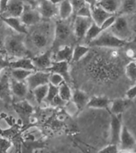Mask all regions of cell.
<instances>
[{
  "label": "cell",
  "instance_id": "1",
  "mask_svg": "<svg viewBox=\"0 0 136 153\" xmlns=\"http://www.w3.org/2000/svg\"><path fill=\"white\" fill-rule=\"evenodd\" d=\"M5 49L9 55L14 56L17 59L26 57L28 51L25 46L24 35L16 34L11 35L6 37L4 41Z\"/></svg>",
  "mask_w": 136,
  "mask_h": 153
},
{
  "label": "cell",
  "instance_id": "2",
  "mask_svg": "<svg viewBox=\"0 0 136 153\" xmlns=\"http://www.w3.org/2000/svg\"><path fill=\"white\" fill-rule=\"evenodd\" d=\"M128 41L120 39L110 30H106L99 35V37L88 44L90 47H104V48H122L126 46Z\"/></svg>",
  "mask_w": 136,
  "mask_h": 153
},
{
  "label": "cell",
  "instance_id": "3",
  "mask_svg": "<svg viewBox=\"0 0 136 153\" xmlns=\"http://www.w3.org/2000/svg\"><path fill=\"white\" fill-rule=\"evenodd\" d=\"M109 30L115 36L120 39H122L123 41H128L127 40L132 35L131 26L125 15L116 16L115 23Z\"/></svg>",
  "mask_w": 136,
  "mask_h": 153
},
{
  "label": "cell",
  "instance_id": "4",
  "mask_svg": "<svg viewBox=\"0 0 136 153\" xmlns=\"http://www.w3.org/2000/svg\"><path fill=\"white\" fill-rule=\"evenodd\" d=\"M49 75H50V72H48V71H37L33 72L27 78V79L25 80L29 91H32L37 87L49 84Z\"/></svg>",
  "mask_w": 136,
  "mask_h": 153
},
{
  "label": "cell",
  "instance_id": "5",
  "mask_svg": "<svg viewBox=\"0 0 136 153\" xmlns=\"http://www.w3.org/2000/svg\"><path fill=\"white\" fill-rule=\"evenodd\" d=\"M10 68L5 69L0 74V100L10 102L12 99V93L10 90Z\"/></svg>",
  "mask_w": 136,
  "mask_h": 153
},
{
  "label": "cell",
  "instance_id": "6",
  "mask_svg": "<svg viewBox=\"0 0 136 153\" xmlns=\"http://www.w3.org/2000/svg\"><path fill=\"white\" fill-rule=\"evenodd\" d=\"M71 28L70 25L66 22V21L58 20L54 26V35H53V42L61 43L66 41L71 35Z\"/></svg>",
  "mask_w": 136,
  "mask_h": 153
},
{
  "label": "cell",
  "instance_id": "7",
  "mask_svg": "<svg viewBox=\"0 0 136 153\" xmlns=\"http://www.w3.org/2000/svg\"><path fill=\"white\" fill-rule=\"evenodd\" d=\"M92 20L90 18L76 16L73 22V33L77 40L80 41L84 39L86 33L92 25Z\"/></svg>",
  "mask_w": 136,
  "mask_h": 153
},
{
  "label": "cell",
  "instance_id": "8",
  "mask_svg": "<svg viewBox=\"0 0 136 153\" xmlns=\"http://www.w3.org/2000/svg\"><path fill=\"white\" fill-rule=\"evenodd\" d=\"M13 108L25 125L29 123L30 117L34 113V106L28 101L24 99L18 102L13 103Z\"/></svg>",
  "mask_w": 136,
  "mask_h": 153
},
{
  "label": "cell",
  "instance_id": "9",
  "mask_svg": "<svg viewBox=\"0 0 136 153\" xmlns=\"http://www.w3.org/2000/svg\"><path fill=\"white\" fill-rule=\"evenodd\" d=\"M136 146V139L135 136L131 133V131L125 126H123L122 132L120 135L119 149L120 150L126 151H134Z\"/></svg>",
  "mask_w": 136,
  "mask_h": 153
},
{
  "label": "cell",
  "instance_id": "10",
  "mask_svg": "<svg viewBox=\"0 0 136 153\" xmlns=\"http://www.w3.org/2000/svg\"><path fill=\"white\" fill-rule=\"evenodd\" d=\"M31 59L37 71H46L53 63V53L51 50H47L40 55L34 56Z\"/></svg>",
  "mask_w": 136,
  "mask_h": 153
},
{
  "label": "cell",
  "instance_id": "11",
  "mask_svg": "<svg viewBox=\"0 0 136 153\" xmlns=\"http://www.w3.org/2000/svg\"><path fill=\"white\" fill-rule=\"evenodd\" d=\"M42 19L39 11L37 9L32 8L30 6H26V5L25 6L22 14L20 17L22 22L26 27L38 24Z\"/></svg>",
  "mask_w": 136,
  "mask_h": 153
},
{
  "label": "cell",
  "instance_id": "12",
  "mask_svg": "<svg viewBox=\"0 0 136 153\" xmlns=\"http://www.w3.org/2000/svg\"><path fill=\"white\" fill-rule=\"evenodd\" d=\"M37 10L42 19H49L58 15V5L53 4L49 0H40Z\"/></svg>",
  "mask_w": 136,
  "mask_h": 153
},
{
  "label": "cell",
  "instance_id": "13",
  "mask_svg": "<svg viewBox=\"0 0 136 153\" xmlns=\"http://www.w3.org/2000/svg\"><path fill=\"white\" fill-rule=\"evenodd\" d=\"M25 6L23 0H10L7 8L2 14V17L20 18L22 14Z\"/></svg>",
  "mask_w": 136,
  "mask_h": 153
},
{
  "label": "cell",
  "instance_id": "14",
  "mask_svg": "<svg viewBox=\"0 0 136 153\" xmlns=\"http://www.w3.org/2000/svg\"><path fill=\"white\" fill-rule=\"evenodd\" d=\"M111 143L110 144H115L119 146L120 143V138L121 132L123 129L122 119H121V115H114L112 114L111 118Z\"/></svg>",
  "mask_w": 136,
  "mask_h": 153
},
{
  "label": "cell",
  "instance_id": "15",
  "mask_svg": "<svg viewBox=\"0 0 136 153\" xmlns=\"http://www.w3.org/2000/svg\"><path fill=\"white\" fill-rule=\"evenodd\" d=\"M10 90H11L12 96H14L16 98L24 100V98H26L29 91V88L25 82H19L17 80L10 78Z\"/></svg>",
  "mask_w": 136,
  "mask_h": 153
},
{
  "label": "cell",
  "instance_id": "16",
  "mask_svg": "<svg viewBox=\"0 0 136 153\" xmlns=\"http://www.w3.org/2000/svg\"><path fill=\"white\" fill-rule=\"evenodd\" d=\"M48 72L57 73L64 77L65 80L68 82L69 80V63L66 61H53L49 68L47 69Z\"/></svg>",
  "mask_w": 136,
  "mask_h": 153
},
{
  "label": "cell",
  "instance_id": "17",
  "mask_svg": "<svg viewBox=\"0 0 136 153\" xmlns=\"http://www.w3.org/2000/svg\"><path fill=\"white\" fill-rule=\"evenodd\" d=\"M1 21L4 24L8 25L10 29L14 30L19 34L25 35L28 33L27 27L22 22L20 18H12V17L5 18V17H2Z\"/></svg>",
  "mask_w": 136,
  "mask_h": 153
},
{
  "label": "cell",
  "instance_id": "18",
  "mask_svg": "<svg viewBox=\"0 0 136 153\" xmlns=\"http://www.w3.org/2000/svg\"><path fill=\"white\" fill-rule=\"evenodd\" d=\"M9 68L10 69H24L31 71H37L34 65L33 64L31 58L22 57L10 61Z\"/></svg>",
  "mask_w": 136,
  "mask_h": 153
},
{
  "label": "cell",
  "instance_id": "19",
  "mask_svg": "<svg viewBox=\"0 0 136 153\" xmlns=\"http://www.w3.org/2000/svg\"><path fill=\"white\" fill-rule=\"evenodd\" d=\"M111 15H113V14H109L108 12L104 10L102 7H99V5L91 7V19L93 22L96 23L99 26H100L104 21Z\"/></svg>",
  "mask_w": 136,
  "mask_h": 153
},
{
  "label": "cell",
  "instance_id": "20",
  "mask_svg": "<svg viewBox=\"0 0 136 153\" xmlns=\"http://www.w3.org/2000/svg\"><path fill=\"white\" fill-rule=\"evenodd\" d=\"M73 48L70 45H62L53 55V61H72Z\"/></svg>",
  "mask_w": 136,
  "mask_h": 153
},
{
  "label": "cell",
  "instance_id": "21",
  "mask_svg": "<svg viewBox=\"0 0 136 153\" xmlns=\"http://www.w3.org/2000/svg\"><path fill=\"white\" fill-rule=\"evenodd\" d=\"M131 104V100L127 98H117L111 102V110L112 114L122 115Z\"/></svg>",
  "mask_w": 136,
  "mask_h": 153
},
{
  "label": "cell",
  "instance_id": "22",
  "mask_svg": "<svg viewBox=\"0 0 136 153\" xmlns=\"http://www.w3.org/2000/svg\"><path fill=\"white\" fill-rule=\"evenodd\" d=\"M30 41L35 48L37 49H42L48 45L49 39L48 35L42 31H36L33 33L31 35Z\"/></svg>",
  "mask_w": 136,
  "mask_h": 153
},
{
  "label": "cell",
  "instance_id": "23",
  "mask_svg": "<svg viewBox=\"0 0 136 153\" xmlns=\"http://www.w3.org/2000/svg\"><path fill=\"white\" fill-rule=\"evenodd\" d=\"M71 100L76 104L79 110H81L85 106H87L88 101H89V98H88V94L84 91H81V90L76 89L72 91Z\"/></svg>",
  "mask_w": 136,
  "mask_h": 153
},
{
  "label": "cell",
  "instance_id": "24",
  "mask_svg": "<svg viewBox=\"0 0 136 153\" xmlns=\"http://www.w3.org/2000/svg\"><path fill=\"white\" fill-rule=\"evenodd\" d=\"M111 104L108 98L104 96H94L89 98L87 106L92 109H107Z\"/></svg>",
  "mask_w": 136,
  "mask_h": 153
},
{
  "label": "cell",
  "instance_id": "25",
  "mask_svg": "<svg viewBox=\"0 0 136 153\" xmlns=\"http://www.w3.org/2000/svg\"><path fill=\"white\" fill-rule=\"evenodd\" d=\"M73 14V10L69 0H62L58 4V16L61 20L66 21Z\"/></svg>",
  "mask_w": 136,
  "mask_h": 153
},
{
  "label": "cell",
  "instance_id": "26",
  "mask_svg": "<svg viewBox=\"0 0 136 153\" xmlns=\"http://www.w3.org/2000/svg\"><path fill=\"white\" fill-rule=\"evenodd\" d=\"M46 147L43 141L38 140H25L22 144L21 153H33L37 149H42Z\"/></svg>",
  "mask_w": 136,
  "mask_h": 153
},
{
  "label": "cell",
  "instance_id": "27",
  "mask_svg": "<svg viewBox=\"0 0 136 153\" xmlns=\"http://www.w3.org/2000/svg\"><path fill=\"white\" fill-rule=\"evenodd\" d=\"M98 5L109 14H116L119 10L120 3L119 0H99Z\"/></svg>",
  "mask_w": 136,
  "mask_h": 153
},
{
  "label": "cell",
  "instance_id": "28",
  "mask_svg": "<svg viewBox=\"0 0 136 153\" xmlns=\"http://www.w3.org/2000/svg\"><path fill=\"white\" fill-rule=\"evenodd\" d=\"M136 11V0H123L120 3L118 12L120 15H127Z\"/></svg>",
  "mask_w": 136,
  "mask_h": 153
},
{
  "label": "cell",
  "instance_id": "29",
  "mask_svg": "<svg viewBox=\"0 0 136 153\" xmlns=\"http://www.w3.org/2000/svg\"><path fill=\"white\" fill-rule=\"evenodd\" d=\"M90 51L89 46L83 45H77L73 48L72 51V61L77 62L83 59Z\"/></svg>",
  "mask_w": 136,
  "mask_h": 153
},
{
  "label": "cell",
  "instance_id": "30",
  "mask_svg": "<svg viewBox=\"0 0 136 153\" xmlns=\"http://www.w3.org/2000/svg\"><path fill=\"white\" fill-rule=\"evenodd\" d=\"M34 71H28L24 69H10V78L19 81V82H25L27 78Z\"/></svg>",
  "mask_w": 136,
  "mask_h": 153
},
{
  "label": "cell",
  "instance_id": "31",
  "mask_svg": "<svg viewBox=\"0 0 136 153\" xmlns=\"http://www.w3.org/2000/svg\"><path fill=\"white\" fill-rule=\"evenodd\" d=\"M103 31H102L100 26H99V25L92 22V25H90V27L88 28V31L86 33L84 40L88 44L91 43L92 41H94L95 39L99 37V35Z\"/></svg>",
  "mask_w": 136,
  "mask_h": 153
},
{
  "label": "cell",
  "instance_id": "32",
  "mask_svg": "<svg viewBox=\"0 0 136 153\" xmlns=\"http://www.w3.org/2000/svg\"><path fill=\"white\" fill-rule=\"evenodd\" d=\"M48 90L49 84H46L37 87L31 91L34 97V99L38 104H42V102H44L47 94H48Z\"/></svg>",
  "mask_w": 136,
  "mask_h": 153
},
{
  "label": "cell",
  "instance_id": "33",
  "mask_svg": "<svg viewBox=\"0 0 136 153\" xmlns=\"http://www.w3.org/2000/svg\"><path fill=\"white\" fill-rule=\"evenodd\" d=\"M58 95L65 102L71 100L72 91L67 82H64L62 84L58 87Z\"/></svg>",
  "mask_w": 136,
  "mask_h": 153
},
{
  "label": "cell",
  "instance_id": "34",
  "mask_svg": "<svg viewBox=\"0 0 136 153\" xmlns=\"http://www.w3.org/2000/svg\"><path fill=\"white\" fill-rule=\"evenodd\" d=\"M125 74L132 82H136V64L135 61H131L125 67Z\"/></svg>",
  "mask_w": 136,
  "mask_h": 153
},
{
  "label": "cell",
  "instance_id": "35",
  "mask_svg": "<svg viewBox=\"0 0 136 153\" xmlns=\"http://www.w3.org/2000/svg\"><path fill=\"white\" fill-rule=\"evenodd\" d=\"M63 107H64V110H65V113L70 117L75 116L80 111L76 104L72 100L69 101V102H66Z\"/></svg>",
  "mask_w": 136,
  "mask_h": 153
},
{
  "label": "cell",
  "instance_id": "36",
  "mask_svg": "<svg viewBox=\"0 0 136 153\" xmlns=\"http://www.w3.org/2000/svg\"><path fill=\"white\" fill-rule=\"evenodd\" d=\"M58 95V87L53 86V85L49 84V90H48V94L46 96L45 102H47L48 104L51 105L53 101L54 100V98Z\"/></svg>",
  "mask_w": 136,
  "mask_h": 153
},
{
  "label": "cell",
  "instance_id": "37",
  "mask_svg": "<svg viewBox=\"0 0 136 153\" xmlns=\"http://www.w3.org/2000/svg\"><path fill=\"white\" fill-rule=\"evenodd\" d=\"M64 82H66L63 76L57 73H50L49 78V84L53 85L55 87H59Z\"/></svg>",
  "mask_w": 136,
  "mask_h": 153
},
{
  "label": "cell",
  "instance_id": "38",
  "mask_svg": "<svg viewBox=\"0 0 136 153\" xmlns=\"http://www.w3.org/2000/svg\"><path fill=\"white\" fill-rule=\"evenodd\" d=\"M13 145V142L9 139L0 136V153H7Z\"/></svg>",
  "mask_w": 136,
  "mask_h": 153
},
{
  "label": "cell",
  "instance_id": "39",
  "mask_svg": "<svg viewBox=\"0 0 136 153\" xmlns=\"http://www.w3.org/2000/svg\"><path fill=\"white\" fill-rule=\"evenodd\" d=\"M115 19H116V14H113L111 15L109 18L104 21L103 24L100 25V28H101L102 31H106V30H109L111 28V26L113 25V24L115 23Z\"/></svg>",
  "mask_w": 136,
  "mask_h": 153
},
{
  "label": "cell",
  "instance_id": "40",
  "mask_svg": "<svg viewBox=\"0 0 136 153\" xmlns=\"http://www.w3.org/2000/svg\"><path fill=\"white\" fill-rule=\"evenodd\" d=\"M76 16L84 17V18H90L91 19V7L86 4L81 9H80L76 13Z\"/></svg>",
  "mask_w": 136,
  "mask_h": 153
},
{
  "label": "cell",
  "instance_id": "41",
  "mask_svg": "<svg viewBox=\"0 0 136 153\" xmlns=\"http://www.w3.org/2000/svg\"><path fill=\"white\" fill-rule=\"evenodd\" d=\"M119 151H120V149L118 145L110 144L100 149L98 153H118Z\"/></svg>",
  "mask_w": 136,
  "mask_h": 153
},
{
  "label": "cell",
  "instance_id": "42",
  "mask_svg": "<svg viewBox=\"0 0 136 153\" xmlns=\"http://www.w3.org/2000/svg\"><path fill=\"white\" fill-rule=\"evenodd\" d=\"M71 2L72 10H73V14H76V13L79 10L81 9L84 6H85L86 3L84 0H69Z\"/></svg>",
  "mask_w": 136,
  "mask_h": 153
},
{
  "label": "cell",
  "instance_id": "43",
  "mask_svg": "<svg viewBox=\"0 0 136 153\" xmlns=\"http://www.w3.org/2000/svg\"><path fill=\"white\" fill-rule=\"evenodd\" d=\"M136 98V84L132 86L131 88L128 89V91L126 93V98L129 100H133Z\"/></svg>",
  "mask_w": 136,
  "mask_h": 153
},
{
  "label": "cell",
  "instance_id": "44",
  "mask_svg": "<svg viewBox=\"0 0 136 153\" xmlns=\"http://www.w3.org/2000/svg\"><path fill=\"white\" fill-rule=\"evenodd\" d=\"M9 66L10 61H8L7 59H5L3 58L0 57V74L2 73L5 69L9 68Z\"/></svg>",
  "mask_w": 136,
  "mask_h": 153
},
{
  "label": "cell",
  "instance_id": "45",
  "mask_svg": "<svg viewBox=\"0 0 136 153\" xmlns=\"http://www.w3.org/2000/svg\"><path fill=\"white\" fill-rule=\"evenodd\" d=\"M65 103V102H64V101H63L60 97H59V95H58L55 98H54V100L53 101V102H52L51 105H53V106H58V107H59V106H64Z\"/></svg>",
  "mask_w": 136,
  "mask_h": 153
},
{
  "label": "cell",
  "instance_id": "46",
  "mask_svg": "<svg viewBox=\"0 0 136 153\" xmlns=\"http://www.w3.org/2000/svg\"><path fill=\"white\" fill-rule=\"evenodd\" d=\"M10 2V0H0V12L1 14H3V12L5 11V10L7 8V4Z\"/></svg>",
  "mask_w": 136,
  "mask_h": 153
},
{
  "label": "cell",
  "instance_id": "47",
  "mask_svg": "<svg viewBox=\"0 0 136 153\" xmlns=\"http://www.w3.org/2000/svg\"><path fill=\"white\" fill-rule=\"evenodd\" d=\"M84 2H85L86 4L88 5L90 7H93L98 5L97 0H84Z\"/></svg>",
  "mask_w": 136,
  "mask_h": 153
},
{
  "label": "cell",
  "instance_id": "48",
  "mask_svg": "<svg viewBox=\"0 0 136 153\" xmlns=\"http://www.w3.org/2000/svg\"><path fill=\"white\" fill-rule=\"evenodd\" d=\"M49 1L52 2V3H53V4L58 5L61 2V1H62V0H49Z\"/></svg>",
  "mask_w": 136,
  "mask_h": 153
},
{
  "label": "cell",
  "instance_id": "49",
  "mask_svg": "<svg viewBox=\"0 0 136 153\" xmlns=\"http://www.w3.org/2000/svg\"><path fill=\"white\" fill-rule=\"evenodd\" d=\"M118 153H133L132 151H126V150H120Z\"/></svg>",
  "mask_w": 136,
  "mask_h": 153
},
{
  "label": "cell",
  "instance_id": "50",
  "mask_svg": "<svg viewBox=\"0 0 136 153\" xmlns=\"http://www.w3.org/2000/svg\"><path fill=\"white\" fill-rule=\"evenodd\" d=\"M1 36H2V26L0 25V41H1Z\"/></svg>",
  "mask_w": 136,
  "mask_h": 153
},
{
  "label": "cell",
  "instance_id": "51",
  "mask_svg": "<svg viewBox=\"0 0 136 153\" xmlns=\"http://www.w3.org/2000/svg\"><path fill=\"white\" fill-rule=\"evenodd\" d=\"M2 14H1V12H0V20L2 19Z\"/></svg>",
  "mask_w": 136,
  "mask_h": 153
},
{
  "label": "cell",
  "instance_id": "52",
  "mask_svg": "<svg viewBox=\"0 0 136 153\" xmlns=\"http://www.w3.org/2000/svg\"><path fill=\"white\" fill-rule=\"evenodd\" d=\"M133 152H135V153H136V146H135V149H134V151H133Z\"/></svg>",
  "mask_w": 136,
  "mask_h": 153
},
{
  "label": "cell",
  "instance_id": "53",
  "mask_svg": "<svg viewBox=\"0 0 136 153\" xmlns=\"http://www.w3.org/2000/svg\"><path fill=\"white\" fill-rule=\"evenodd\" d=\"M30 1H31V2H36L37 0H30Z\"/></svg>",
  "mask_w": 136,
  "mask_h": 153
},
{
  "label": "cell",
  "instance_id": "54",
  "mask_svg": "<svg viewBox=\"0 0 136 153\" xmlns=\"http://www.w3.org/2000/svg\"><path fill=\"white\" fill-rule=\"evenodd\" d=\"M134 61H135V64H136V59H135Z\"/></svg>",
  "mask_w": 136,
  "mask_h": 153
},
{
  "label": "cell",
  "instance_id": "55",
  "mask_svg": "<svg viewBox=\"0 0 136 153\" xmlns=\"http://www.w3.org/2000/svg\"><path fill=\"white\" fill-rule=\"evenodd\" d=\"M99 0H97V2H99Z\"/></svg>",
  "mask_w": 136,
  "mask_h": 153
},
{
  "label": "cell",
  "instance_id": "56",
  "mask_svg": "<svg viewBox=\"0 0 136 153\" xmlns=\"http://www.w3.org/2000/svg\"><path fill=\"white\" fill-rule=\"evenodd\" d=\"M133 153H135V152H133Z\"/></svg>",
  "mask_w": 136,
  "mask_h": 153
}]
</instances>
